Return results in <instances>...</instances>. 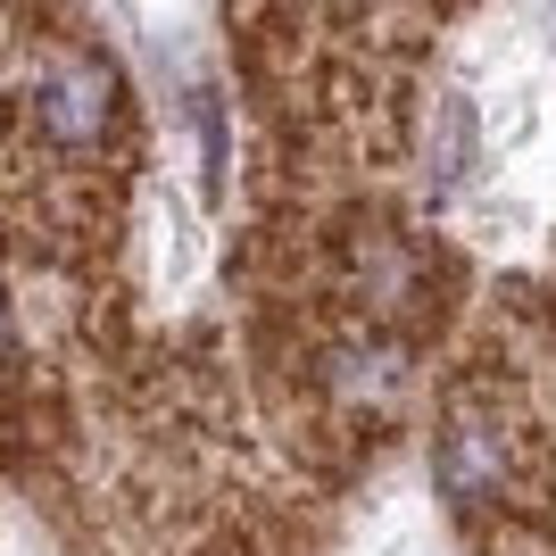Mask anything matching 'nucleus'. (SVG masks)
<instances>
[{"label":"nucleus","mask_w":556,"mask_h":556,"mask_svg":"<svg viewBox=\"0 0 556 556\" xmlns=\"http://www.w3.org/2000/svg\"><path fill=\"white\" fill-rule=\"evenodd\" d=\"M34 125H42L59 150H92V141H109V125H116V75L100 67L92 50L50 59V67L34 75Z\"/></svg>","instance_id":"1"},{"label":"nucleus","mask_w":556,"mask_h":556,"mask_svg":"<svg viewBox=\"0 0 556 556\" xmlns=\"http://www.w3.org/2000/svg\"><path fill=\"white\" fill-rule=\"evenodd\" d=\"M432 482H441L448 498H490V490H498V432L457 424L441 441V457H432Z\"/></svg>","instance_id":"2"},{"label":"nucleus","mask_w":556,"mask_h":556,"mask_svg":"<svg viewBox=\"0 0 556 556\" xmlns=\"http://www.w3.org/2000/svg\"><path fill=\"white\" fill-rule=\"evenodd\" d=\"M357 556H441V540L416 523V507H391V515L366 532V548H357Z\"/></svg>","instance_id":"3"}]
</instances>
